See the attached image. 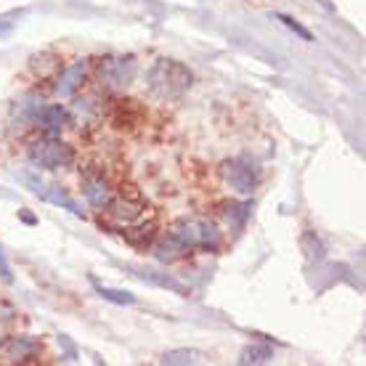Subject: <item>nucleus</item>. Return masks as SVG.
Instances as JSON below:
<instances>
[{
  "instance_id": "nucleus-1",
  "label": "nucleus",
  "mask_w": 366,
  "mask_h": 366,
  "mask_svg": "<svg viewBox=\"0 0 366 366\" xmlns=\"http://www.w3.org/2000/svg\"><path fill=\"white\" fill-rule=\"evenodd\" d=\"M170 242L181 250V255H186L189 250H215L220 244V231L213 220L204 218H181L175 220L170 231L165 234Z\"/></svg>"
},
{
  "instance_id": "nucleus-2",
  "label": "nucleus",
  "mask_w": 366,
  "mask_h": 366,
  "mask_svg": "<svg viewBox=\"0 0 366 366\" xmlns=\"http://www.w3.org/2000/svg\"><path fill=\"white\" fill-rule=\"evenodd\" d=\"M149 91L154 96H159V98H178L183 93L191 88V69L181 64V61L175 59H159L152 64V69H149Z\"/></svg>"
},
{
  "instance_id": "nucleus-3",
  "label": "nucleus",
  "mask_w": 366,
  "mask_h": 366,
  "mask_svg": "<svg viewBox=\"0 0 366 366\" xmlns=\"http://www.w3.org/2000/svg\"><path fill=\"white\" fill-rule=\"evenodd\" d=\"M101 210H104L101 213V223L114 231H122V234H128L130 229H141V223L152 215V210L138 199V194L112 197Z\"/></svg>"
},
{
  "instance_id": "nucleus-4",
  "label": "nucleus",
  "mask_w": 366,
  "mask_h": 366,
  "mask_svg": "<svg viewBox=\"0 0 366 366\" xmlns=\"http://www.w3.org/2000/svg\"><path fill=\"white\" fill-rule=\"evenodd\" d=\"M27 154H30V162L40 170H64L72 168L77 159L75 149L64 141H56L53 136H40L32 138L30 146H27Z\"/></svg>"
},
{
  "instance_id": "nucleus-5",
  "label": "nucleus",
  "mask_w": 366,
  "mask_h": 366,
  "mask_svg": "<svg viewBox=\"0 0 366 366\" xmlns=\"http://www.w3.org/2000/svg\"><path fill=\"white\" fill-rule=\"evenodd\" d=\"M220 178H223L226 186L234 189L236 194L250 197V194L255 191V186H258V168H255L250 159H242V157L226 159V162L220 165Z\"/></svg>"
},
{
  "instance_id": "nucleus-6",
  "label": "nucleus",
  "mask_w": 366,
  "mask_h": 366,
  "mask_svg": "<svg viewBox=\"0 0 366 366\" xmlns=\"http://www.w3.org/2000/svg\"><path fill=\"white\" fill-rule=\"evenodd\" d=\"M138 75V61L133 56H107L98 64V77L107 88H125Z\"/></svg>"
},
{
  "instance_id": "nucleus-7",
  "label": "nucleus",
  "mask_w": 366,
  "mask_h": 366,
  "mask_svg": "<svg viewBox=\"0 0 366 366\" xmlns=\"http://www.w3.org/2000/svg\"><path fill=\"white\" fill-rule=\"evenodd\" d=\"M85 75H88V59H77L75 64H69V67L59 75L56 85H53V93L61 96V98L72 96V93H77L80 88H82Z\"/></svg>"
},
{
  "instance_id": "nucleus-8",
  "label": "nucleus",
  "mask_w": 366,
  "mask_h": 366,
  "mask_svg": "<svg viewBox=\"0 0 366 366\" xmlns=\"http://www.w3.org/2000/svg\"><path fill=\"white\" fill-rule=\"evenodd\" d=\"M82 194L88 197L93 207H104L109 199L114 197V189L101 173H88L85 181H82Z\"/></svg>"
},
{
  "instance_id": "nucleus-9",
  "label": "nucleus",
  "mask_w": 366,
  "mask_h": 366,
  "mask_svg": "<svg viewBox=\"0 0 366 366\" xmlns=\"http://www.w3.org/2000/svg\"><path fill=\"white\" fill-rule=\"evenodd\" d=\"M0 351L6 353L8 358H14V361H27L32 358L35 353L40 351V342L37 340H32V337H8V340H3V345H0Z\"/></svg>"
},
{
  "instance_id": "nucleus-10",
  "label": "nucleus",
  "mask_w": 366,
  "mask_h": 366,
  "mask_svg": "<svg viewBox=\"0 0 366 366\" xmlns=\"http://www.w3.org/2000/svg\"><path fill=\"white\" fill-rule=\"evenodd\" d=\"M37 125L46 130L48 136H56L61 133L67 125H69V114H67V109L61 107H46V109H37Z\"/></svg>"
},
{
  "instance_id": "nucleus-11",
  "label": "nucleus",
  "mask_w": 366,
  "mask_h": 366,
  "mask_svg": "<svg viewBox=\"0 0 366 366\" xmlns=\"http://www.w3.org/2000/svg\"><path fill=\"white\" fill-rule=\"evenodd\" d=\"M61 67V59L53 51H43V53H35L30 59V69L37 77H51Z\"/></svg>"
},
{
  "instance_id": "nucleus-12",
  "label": "nucleus",
  "mask_w": 366,
  "mask_h": 366,
  "mask_svg": "<svg viewBox=\"0 0 366 366\" xmlns=\"http://www.w3.org/2000/svg\"><path fill=\"white\" fill-rule=\"evenodd\" d=\"M274 358V348L271 345H265V342H252V345H247L239 356V364L247 366V364H268Z\"/></svg>"
},
{
  "instance_id": "nucleus-13",
  "label": "nucleus",
  "mask_w": 366,
  "mask_h": 366,
  "mask_svg": "<svg viewBox=\"0 0 366 366\" xmlns=\"http://www.w3.org/2000/svg\"><path fill=\"white\" fill-rule=\"evenodd\" d=\"M199 353L197 351H168L162 356V364H197Z\"/></svg>"
},
{
  "instance_id": "nucleus-14",
  "label": "nucleus",
  "mask_w": 366,
  "mask_h": 366,
  "mask_svg": "<svg viewBox=\"0 0 366 366\" xmlns=\"http://www.w3.org/2000/svg\"><path fill=\"white\" fill-rule=\"evenodd\" d=\"M98 295L104 297V300H112V303L117 305H133L136 303V297L130 295V292H122V290H112V287H96Z\"/></svg>"
},
{
  "instance_id": "nucleus-15",
  "label": "nucleus",
  "mask_w": 366,
  "mask_h": 366,
  "mask_svg": "<svg viewBox=\"0 0 366 366\" xmlns=\"http://www.w3.org/2000/svg\"><path fill=\"white\" fill-rule=\"evenodd\" d=\"M274 19H276V21H281L284 27H290V30L295 32V35H300V37H303L305 43H311V40H313V35H311V32L305 30V27H303V24H300V21H295L292 16H287V14H274Z\"/></svg>"
},
{
  "instance_id": "nucleus-16",
  "label": "nucleus",
  "mask_w": 366,
  "mask_h": 366,
  "mask_svg": "<svg viewBox=\"0 0 366 366\" xmlns=\"http://www.w3.org/2000/svg\"><path fill=\"white\" fill-rule=\"evenodd\" d=\"M143 279H149V281H154V284H159V287H168V290H175L178 295H189V290L183 287V284H178V281H173L170 276H157L152 274V271H146V274H141Z\"/></svg>"
},
{
  "instance_id": "nucleus-17",
  "label": "nucleus",
  "mask_w": 366,
  "mask_h": 366,
  "mask_svg": "<svg viewBox=\"0 0 366 366\" xmlns=\"http://www.w3.org/2000/svg\"><path fill=\"white\" fill-rule=\"evenodd\" d=\"M0 276H3L6 281H11V271H8V265H6V260H3V255H0Z\"/></svg>"
},
{
  "instance_id": "nucleus-18",
  "label": "nucleus",
  "mask_w": 366,
  "mask_h": 366,
  "mask_svg": "<svg viewBox=\"0 0 366 366\" xmlns=\"http://www.w3.org/2000/svg\"><path fill=\"white\" fill-rule=\"evenodd\" d=\"M11 30H14V24H11V21H6V19H0V37H3V35H8Z\"/></svg>"
}]
</instances>
